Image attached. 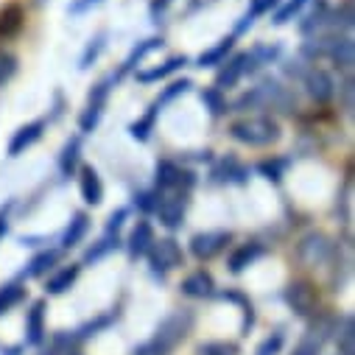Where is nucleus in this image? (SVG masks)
<instances>
[{"instance_id":"nucleus-1","label":"nucleus","mask_w":355,"mask_h":355,"mask_svg":"<svg viewBox=\"0 0 355 355\" xmlns=\"http://www.w3.org/2000/svg\"><path fill=\"white\" fill-rule=\"evenodd\" d=\"M191 324H193V316L188 311H173L171 316H165L159 322L151 341H146L143 347L135 349V355H168L176 344L185 341V336L191 333Z\"/></svg>"},{"instance_id":"nucleus-2","label":"nucleus","mask_w":355,"mask_h":355,"mask_svg":"<svg viewBox=\"0 0 355 355\" xmlns=\"http://www.w3.org/2000/svg\"><path fill=\"white\" fill-rule=\"evenodd\" d=\"M283 135L277 118L272 115H257V118H241L235 123H230V137L243 143V146H252V148H263V146H272L277 143Z\"/></svg>"},{"instance_id":"nucleus-3","label":"nucleus","mask_w":355,"mask_h":355,"mask_svg":"<svg viewBox=\"0 0 355 355\" xmlns=\"http://www.w3.org/2000/svg\"><path fill=\"white\" fill-rule=\"evenodd\" d=\"M115 84H118V81H115L112 76H107V78H101L98 84H93L90 96H87V107H84V112L78 115V132H81V135H93V132L98 129V123H101V118H104V110H107V101H110V93H112Z\"/></svg>"},{"instance_id":"nucleus-4","label":"nucleus","mask_w":355,"mask_h":355,"mask_svg":"<svg viewBox=\"0 0 355 355\" xmlns=\"http://www.w3.org/2000/svg\"><path fill=\"white\" fill-rule=\"evenodd\" d=\"M146 257H148V269H151V275L159 277V280H165L168 272L180 269V266L185 263V252H182V246L176 243L173 238L154 241L151 249L146 252Z\"/></svg>"},{"instance_id":"nucleus-5","label":"nucleus","mask_w":355,"mask_h":355,"mask_svg":"<svg viewBox=\"0 0 355 355\" xmlns=\"http://www.w3.org/2000/svg\"><path fill=\"white\" fill-rule=\"evenodd\" d=\"M154 182H157V191L165 193V191H188L196 185V176L191 171H185L180 162L173 159H159L157 168H154Z\"/></svg>"},{"instance_id":"nucleus-6","label":"nucleus","mask_w":355,"mask_h":355,"mask_svg":"<svg viewBox=\"0 0 355 355\" xmlns=\"http://www.w3.org/2000/svg\"><path fill=\"white\" fill-rule=\"evenodd\" d=\"M168 196L159 193V205H157V216H159V224L165 230H180L185 224V213H188V205H191V193L188 191H165Z\"/></svg>"},{"instance_id":"nucleus-7","label":"nucleus","mask_w":355,"mask_h":355,"mask_svg":"<svg viewBox=\"0 0 355 355\" xmlns=\"http://www.w3.org/2000/svg\"><path fill=\"white\" fill-rule=\"evenodd\" d=\"M305 56H327L333 59L338 67H349L352 64V40L349 37H330V40H311L302 48Z\"/></svg>"},{"instance_id":"nucleus-8","label":"nucleus","mask_w":355,"mask_h":355,"mask_svg":"<svg viewBox=\"0 0 355 355\" xmlns=\"http://www.w3.org/2000/svg\"><path fill=\"white\" fill-rule=\"evenodd\" d=\"M45 129H48V118H37V121H31V123H23V126L12 135V140H9V146H6V154H9L12 159L23 157L34 143L42 140Z\"/></svg>"},{"instance_id":"nucleus-9","label":"nucleus","mask_w":355,"mask_h":355,"mask_svg":"<svg viewBox=\"0 0 355 355\" xmlns=\"http://www.w3.org/2000/svg\"><path fill=\"white\" fill-rule=\"evenodd\" d=\"M230 241H232V232H227V230L196 232V235L191 238V252H193L199 260H210V257H216L218 252H224Z\"/></svg>"},{"instance_id":"nucleus-10","label":"nucleus","mask_w":355,"mask_h":355,"mask_svg":"<svg viewBox=\"0 0 355 355\" xmlns=\"http://www.w3.org/2000/svg\"><path fill=\"white\" fill-rule=\"evenodd\" d=\"M286 302L291 305V311L297 316H311V313H316V305H319L316 288L311 283H305V280H297V283H291L286 288Z\"/></svg>"},{"instance_id":"nucleus-11","label":"nucleus","mask_w":355,"mask_h":355,"mask_svg":"<svg viewBox=\"0 0 355 355\" xmlns=\"http://www.w3.org/2000/svg\"><path fill=\"white\" fill-rule=\"evenodd\" d=\"M302 81H305L308 96H311L313 101H319V104H324V101H330V98L336 96V81H333V76H330L327 70H322V67H308V73L302 76Z\"/></svg>"},{"instance_id":"nucleus-12","label":"nucleus","mask_w":355,"mask_h":355,"mask_svg":"<svg viewBox=\"0 0 355 355\" xmlns=\"http://www.w3.org/2000/svg\"><path fill=\"white\" fill-rule=\"evenodd\" d=\"M78 191H81V199L87 205H93V207H98L104 202V182H101V176L93 165L78 168Z\"/></svg>"},{"instance_id":"nucleus-13","label":"nucleus","mask_w":355,"mask_h":355,"mask_svg":"<svg viewBox=\"0 0 355 355\" xmlns=\"http://www.w3.org/2000/svg\"><path fill=\"white\" fill-rule=\"evenodd\" d=\"M154 241H157V238H154V227H151L146 218H140V221L132 227V232H129V238L123 241V246H126L129 257L137 260V257H146V252L151 249Z\"/></svg>"},{"instance_id":"nucleus-14","label":"nucleus","mask_w":355,"mask_h":355,"mask_svg":"<svg viewBox=\"0 0 355 355\" xmlns=\"http://www.w3.org/2000/svg\"><path fill=\"white\" fill-rule=\"evenodd\" d=\"M213 180H216V182L246 185V182H249V168H246L241 159H235L232 154H227V157H221L218 165L213 168Z\"/></svg>"},{"instance_id":"nucleus-15","label":"nucleus","mask_w":355,"mask_h":355,"mask_svg":"<svg viewBox=\"0 0 355 355\" xmlns=\"http://www.w3.org/2000/svg\"><path fill=\"white\" fill-rule=\"evenodd\" d=\"M26 28V6L20 3H6L0 9V42L17 37Z\"/></svg>"},{"instance_id":"nucleus-16","label":"nucleus","mask_w":355,"mask_h":355,"mask_svg":"<svg viewBox=\"0 0 355 355\" xmlns=\"http://www.w3.org/2000/svg\"><path fill=\"white\" fill-rule=\"evenodd\" d=\"M78 162H81V137L73 135V137L64 140V146L59 151V159H56V168H59L62 180H70V176L78 171Z\"/></svg>"},{"instance_id":"nucleus-17","label":"nucleus","mask_w":355,"mask_h":355,"mask_svg":"<svg viewBox=\"0 0 355 355\" xmlns=\"http://www.w3.org/2000/svg\"><path fill=\"white\" fill-rule=\"evenodd\" d=\"M185 64H191V59L185 56V53H176V56H171V59H165L162 64H157V67H151V70H137V81L140 84H154V81H162V78H168V76H173L176 70H182Z\"/></svg>"},{"instance_id":"nucleus-18","label":"nucleus","mask_w":355,"mask_h":355,"mask_svg":"<svg viewBox=\"0 0 355 355\" xmlns=\"http://www.w3.org/2000/svg\"><path fill=\"white\" fill-rule=\"evenodd\" d=\"M157 48H162V37H148V40L137 42V45L129 51V56L123 59V64L118 67V73H112V78H115V81H121L126 73H132V70H135V67H137V64H140L151 51H157Z\"/></svg>"},{"instance_id":"nucleus-19","label":"nucleus","mask_w":355,"mask_h":355,"mask_svg":"<svg viewBox=\"0 0 355 355\" xmlns=\"http://www.w3.org/2000/svg\"><path fill=\"white\" fill-rule=\"evenodd\" d=\"M42 338H45V302L37 300L26 313V344L40 347Z\"/></svg>"},{"instance_id":"nucleus-20","label":"nucleus","mask_w":355,"mask_h":355,"mask_svg":"<svg viewBox=\"0 0 355 355\" xmlns=\"http://www.w3.org/2000/svg\"><path fill=\"white\" fill-rule=\"evenodd\" d=\"M266 249H263V243H257V241H249V243H241L232 254H230V260H227V266H230V272L232 275H241V272H246L249 266L263 254Z\"/></svg>"},{"instance_id":"nucleus-21","label":"nucleus","mask_w":355,"mask_h":355,"mask_svg":"<svg viewBox=\"0 0 355 355\" xmlns=\"http://www.w3.org/2000/svg\"><path fill=\"white\" fill-rule=\"evenodd\" d=\"M123 246V241H121V235H112V232H104L90 249L84 252V257H81V266H96L98 260H104L107 254H112V252H118Z\"/></svg>"},{"instance_id":"nucleus-22","label":"nucleus","mask_w":355,"mask_h":355,"mask_svg":"<svg viewBox=\"0 0 355 355\" xmlns=\"http://www.w3.org/2000/svg\"><path fill=\"white\" fill-rule=\"evenodd\" d=\"M280 45H269V42H260L254 45L249 53H243V73H254L260 70L263 64H272L277 56H280Z\"/></svg>"},{"instance_id":"nucleus-23","label":"nucleus","mask_w":355,"mask_h":355,"mask_svg":"<svg viewBox=\"0 0 355 355\" xmlns=\"http://www.w3.org/2000/svg\"><path fill=\"white\" fill-rule=\"evenodd\" d=\"M180 291L185 294V297H193V300H205V297H213V291H216V283H213V277H210V272H193V275H188L185 280H182V286H180Z\"/></svg>"},{"instance_id":"nucleus-24","label":"nucleus","mask_w":355,"mask_h":355,"mask_svg":"<svg viewBox=\"0 0 355 355\" xmlns=\"http://www.w3.org/2000/svg\"><path fill=\"white\" fill-rule=\"evenodd\" d=\"M78 272H81V266H78V263L62 266L59 272H53V275L48 277V283H45V291H48L51 297H59V294L70 291V288L76 286V280H78Z\"/></svg>"},{"instance_id":"nucleus-25","label":"nucleus","mask_w":355,"mask_h":355,"mask_svg":"<svg viewBox=\"0 0 355 355\" xmlns=\"http://www.w3.org/2000/svg\"><path fill=\"white\" fill-rule=\"evenodd\" d=\"M87 232H90V216H87V213H73V218L67 221V227H64V232H62V238H59L62 249L78 246V243L87 238Z\"/></svg>"},{"instance_id":"nucleus-26","label":"nucleus","mask_w":355,"mask_h":355,"mask_svg":"<svg viewBox=\"0 0 355 355\" xmlns=\"http://www.w3.org/2000/svg\"><path fill=\"white\" fill-rule=\"evenodd\" d=\"M232 45H235V37L230 34V37H224V40H218L213 48H207L205 53H199L196 56V67H218L221 62H227V56H230V51H232Z\"/></svg>"},{"instance_id":"nucleus-27","label":"nucleus","mask_w":355,"mask_h":355,"mask_svg":"<svg viewBox=\"0 0 355 355\" xmlns=\"http://www.w3.org/2000/svg\"><path fill=\"white\" fill-rule=\"evenodd\" d=\"M327 252H330V243H327V238H324L322 232H311V235H305V238L300 241V257L308 260V263L324 260Z\"/></svg>"},{"instance_id":"nucleus-28","label":"nucleus","mask_w":355,"mask_h":355,"mask_svg":"<svg viewBox=\"0 0 355 355\" xmlns=\"http://www.w3.org/2000/svg\"><path fill=\"white\" fill-rule=\"evenodd\" d=\"M157 118H159V110L151 104V107L146 110V115H140L137 121L129 123V137L137 140V143H148V140H151V132L157 129Z\"/></svg>"},{"instance_id":"nucleus-29","label":"nucleus","mask_w":355,"mask_h":355,"mask_svg":"<svg viewBox=\"0 0 355 355\" xmlns=\"http://www.w3.org/2000/svg\"><path fill=\"white\" fill-rule=\"evenodd\" d=\"M224 67L218 70V76H216V87L218 90H230V87H235L238 81H241V76H243V53H235L232 59H227V62H221Z\"/></svg>"},{"instance_id":"nucleus-30","label":"nucleus","mask_w":355,"mask_h":355,"mask_svg":"<svg viewBox=\"0 0 355 355\" xmlns=\"http://www.w3.org/2000/svg\"><path fill=\"white\" fill-rule=\"evenodd\" d=\"M107 40H110V34H107V31H98L90 42H87L84 53L78 56V70H90V67L98 62V56L107 51Z\"/></svg>"},{"instance_id":"nucleus-31","label":"nucleus","mask_w":355,"mask_h":355,"mask_svg":"<svg viewBox=\"0 0 355 355\" xmlns=\"http://www.w3.org/2000/svg\"><path fill=\"white\" fill-rule=\"evenodd\" d=\"M59 254H62V249H45V252L34 254L31 263H28V269H26V277H42V275H48L53 266L59 263Z\"/></svg>"},{"instance_id":"nucleus-32","label":"nucleus","mask_w":355,"mask_h":355,"mask_svg":"<svg viewBox=\"0 0 355 355\" xmlns=\"http://www.w3.org/2000/svg\"><path fill=\"white\" fill-rule=\"evenodd\" d=\"M199 98L205 104V110L213 115V118H221L230 112V104L224 98V90H218V87H205V90H199Z\"/></svg>"},{"instance_id":"nucleus-33","label":"nucleus","mask_w":355,"mask_h":355,"mask_svg":"<svg viewBox=\"0 0 355 355\" xmlns=\"http://www.w3.org/2000/svg\"><path fill=\"white\" fill-rule=\"evenodd\" d=\"M191 87H193V81L191 78H173L168 87H162V93L157 96V101H154V107L162 112L171 101H176V98H180V96H185L188 90H191Z\"/></svg>"},{"instance_id":"nucleus-34","label":"nucleus","mask_w":355,"mask_h":355,"mask_svg":"<svg viewBox=\"0 0 355 355\" xmlns=\"http://www.w3.org/2000/svg\"><path fill=\"white\" fill-rule=\"evenodd\" d=\"M26 297V288L20 283H6V286H0V316H6L15 305H20Z\"/></svg>"},{"instance_id":"nucleus-35","label":"nucleus","mask_w":355,"mask_h":355,"mask_svg":"<svg viewBox=\"0 0 355 355\" xmlns=\"http://www.w3.org/2000/svg\"><path fill=\"white\" fill-rule=\"evenodd\" d=\"M305 6H308V0H286V3H277L275 15H272V26H286V23H291Z\"/></svg>"},{"instance_id":"nucleus-36","label":"nucleus","mask_w":355,"mask_h":355,"mask_svg":"<svg viewBox=\"0 0 355 355\" xmlns=\"http://www.w3.org/2000/svg\"><path fill=\"white\" fill-rule=\"evenodd\" d=\"M17 70H20L17 53H12V51H6L3 45H0V87H6L17 76Z\"/></svg>"},{"instance_id":"nucleus-37","label":"nucleus","mask_w":355,"mask_h":355,"mask_svg":"<svg viewBox=\"0 0 355 355\" xmlns=\"http://www.w3.org/2000/svg\"><path fill=\"white\" fill-rule=\"evenodd\" d=\"M286 165H288V159H263L260 165H257V171L266 176L269 182H280L283 180V171H286Z\"/></svg>"},{"instance_id":"nucleus-38","label":"nucleus","mask_w":355,"mask_h":355,"mask_svg":"<svg viewBox=\"0 0 355 355\" xmlns=\"http://www.w3.org/2000/svg\"><path fill=\"white\" fill-rule=\"evenodd\" d=\"M157 205H159V191H137L135 193V207L140 210V213H154L157 210Z\"/></svg>"},{"instance_id":"nucleus-39","label":"nucleus","mask_w":355,"mask_h":355,"mask_svg":"<svg viewBox=\"0 0 355 355\" xmlns=\"http://www.w3.org/2000/svg\"><path fill=\"white\" fill-rule=\"evenodd\" d=\"M322 338H324V336H316V330H311V333L294 347V355H319V352H322Z\"/></svg>"},{"instance_id":"nucleus-40","label":"nucleus","mask_w":355,"mask_h":355,"mask_svg":"<svg viewBox=\"0 0 355 355\" xmlns=\"http://www.w3.org/2000/svg\"><path fill=\"white\" fill-rule=\"evenodd\" d=\"M196 355H238V347L227 341H207L196 349Z\"/></svg>"},{"instance_id":"nucleus-41","label":"nucleus","mask_w":355,"mask_h":355,"mask_svg":"<svg viewBox=\"0 0 355 355\" xmlns=\"http://www.w3.org/2000/svg\"><path fill=\"white\" fill-rule=\"evenodd\" d=\"M283 344H286V333H283V330H277V333H272L269 338H266V341L257 347V352H254V355H277V352L283 349Z\"/></svg>"},{"instance_id":"nucleus-42","label":"nucleus","mask_w":355,"mask_h":355,"mask_svg":"<svg viewBox=\"0 0 355 355\" xmlns=\"http://www.w3.org/2000/svg\"><path fill=\"white\" fill-rule=\"evenodd\" d=\"M126 218H129V207H118V210H112V213H110V218H107V227H104V232L121 235V230H123Z\"/></svg>"},{"instance_id":"nucleus-43","label":"nucleus","mask_w":355,"mask_h":355,"mask_svg":"<svg viewBox=\"0 0 355 355\" xmlns=\"http://www.w3.org/2000/svg\"><path fill=\"white\" fill-rule=\"evenodd\" d=\"M104 0H70L67 3V15L70 17H81V15H87L90 9H96V6H101Z\"/></svg>"},{"instance_id":"nucleus-44","label":"nucleus","mask_w":355,"mask_h":355,"mask_svg":"<svg viewBox=\"0 0 355 355\" xmlns=\"http://www.w3.org/2000/svg\"><path fill=\"white\" fill-rule=\"evenodd\" d=\"M277 3H280V0H252V6H249V12H246V17L257 20V17H263V15H269L272 9H277Z\"/></svg>"},{"instance_id":"nucleus-45","label":"nucleus","mask_w":355,"mask_h":355,"mask_svg":"<svg viewBox=\"0 0 355 355\" xmlns=\"http://www.w3.org/2000/svg\"><path fill=\"white\" fill-rule=\"evenodd\" d=\"M110 322H112V316H101V319H96V322H87L84 327L76 330V338H90V336H96L98 330H104Z\"/></svg>"},{"instance_id":"nucleus-46","label":"nucleus","mask_w":355,"mask_h":355,"mask_svg":"<svg viewBox=\"0 0 355 355\" xmlns=\"http://www.w3.org/2000/svg\"><path fill=\"white\" fill-rule=\"evenodd\" d=\"M15 199H9L3 207H0V241L6 238V232H9V227H12V213H15Z\"/></svg>"},{"instance_id":"nucleus-47","label":"nucleus","mask_w":355,"mask_h":355,"mask_svg":"<svg viewBox=\"0 0 355 355\" xmlns=\"http://www.w3.org/2000/svg\"><path fill=\"white\" fill-rule=\"evenodd\" d=\"M168 6H171V0H151V3H148V17H151V23H159V17L168 12Z\"/></svg>"},{"instance_id":"nucleus-48","label":"nucleus","mask_w":355,"mask_h":355,"mask_svg":"<svg viewBox=\"0 0 355 355\" xmlns=\"http://www.w3.org/2000/svg\"><path fill=\"white\" fill-rule=\"evenodd\" d=\"M0 352H3V355H20L23 347H0Z\"/></svg>"},{"instance_id":"nucleus-49","label":"nucleus","mask_w":355,"mask_h":355,"mask_svg":"<svg viewBox=\"0 0 355 355\" xmlns=\"http://www.w3.org/2000/svg\"><path fill=\"white\" fill-rule=\"evenodd\" d=\"M62 355H78V352H70V349H67V352H62Z\"/></svg>"}]
</instances>
